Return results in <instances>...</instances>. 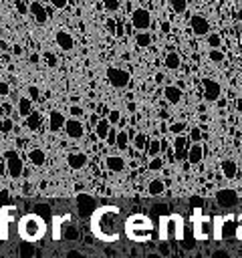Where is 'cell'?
I'll return each mask as SVG.
<instances>
[{
  "label": "cell",
  "instance_id": "obj_1",
  "mask_svg": "<svg viewBox=\"0 0 242 258\" xmlns=\"http://www.w3.org/2000/svg\"><path fill=\"white\" fill-rule=\"evenodd\" d=\"M123 220H121V210L117 206H103L95 208L91 214V230L97 238L105 242H115L121 236Z\"/></svg>",
  "mask_w": 242,
  "mask_h": 258
},
{
  "label": "cell",
  "instance_id": "obj_2",
  "mask_svg": "<svg viewBox=\"0 0 242 258\" xmlns=\"http://www.w3.org/2000/svg\"><path fill=\"white\" fill-rule=\"evenodd\" d=\"M18 230H20V236H22L24 240L34 242V240H38V238L44 234V222H42L38 216L28 214V216H24V218L20 220Z\"/></svg>",
  "mask_w": 242,
  "mask_h": 258
},
{
  "label": "cell",
  "instance_id": "obj_3",
  "mask_svg": "<svg viewBox=\"0 0 242 258\" xmlns=\"http://www.w3.org/2000/svg\"><path fill=\"white\" fill-rule=\"evenodd\" d=\"M107 81H109V85H111V87H115V89H123V87H127V85H129L131 77H129V73H127V71H123V69L109 67V69H107Z\"/></svg>",
  "mask_w": 242,
  "mask_h": 258
},
{
  "label": "cell",
  "instance_id": "obj_4",
  "mask_svg": "<svg viewBox=\"0 0 242 258\" xmlns=\"http://www.w3.org/2000/svg\"><path fill=\"white\" fill-rule=\"evenodd\" d=\"M6 169H8V175L14 177V179L22 175L24 161H22V157L16 151H6Z\"/></svg>",
  "mask_w": 242,
  "mask_h": 258
},
{
  "label": "cell",
  "instance_id": "obj_5",
  "mask_svg": "<svg viewBox=\"0 0 242 258\" xmlns=\"http://www.w3.org/2000/svg\"><path fill=\"white\" fill-rule=\"evenodd\" d=\"M131 24L137 30H149L151 26V12L145 8H135L131 12Z\"/></svg>",
  "mask_w": 242,
  "mask_h": 258
},
{
  "label": "cell",
  "instance_id": "obj_6",
  "mask_svg": "<svg viewBox=\"0 0 242 258\" xmlns=\"http://www.w3.org/2000/svg\"><path fill=\"white\" fill-rule=\"evenodd\" d=\"M202 85H204V99H206V101H210V103L218 101V97H220V93H222L220 83H218V81H214V79H204V81H202Z\"/></svg>",
  "mask_w": 242,
  "mask_h": 258
},
{
  "label": "cell",
  "instance_id": "obj_7",
  "mask_svg": "<svg viewBox=\"0 0 242 258\" xmlns=\"http://www.w3.org/2000/svg\"><path fill=\"white\" fill-rule=\"evenodd\" d=\"M77 206H79V214L81 216H91L95 212V208H97V202L89 194H79L77 196Z\"/></svg>",
  "mask_w": 242,
  "mask_h": 258
},
{
  "label": "cell",
  "instance_id": "obj_8",
  "mask_svg": "<svg viewBox=\"0 0 242 258\" xmlns=\"http://www.w3.org/2000/svg\"><path fill=\"white\" fill-rule=\"evenodd\" d=\"M190 26H192V32H194L196 36H204V34L210 32V22H208L206 16H202V14H194V16L190 18Z\"/></svg>",
  "mask_w": 242,
  "mask_h": 258
},
{
  "label": "cell",
  "instance_id": "obj_9",
  "mask_svg": "<svg viewBox=\"0 0 242 258\" xmlns=\"http://www.w3.org/2000/svg\"><path fill=\"white\" fill-rule=\"evenodd\" d=\"M63 127H65V133H67L71 139H81V137L85 135V127H83V123H81L77 117L67 119Z\"/></svg>",
  "mask_w": 242,
  "mask_h": 258
},
{
  "label": "cell",
  "instance_id": "obj_10",
  "mask_svg": "<svg viewBox=\"0 0 242 258\" xmlns=\"http://www.w3.org/2000/svg\"><path fill=\"white\" fill-rule=\"evenodd\" d=\"M216 202H218L222 208H232V206H236V202H238V194H236L234 189H230V187L218 189V191H216Z\"/></svg>",
  "mask_w": 242,
  "mask_h": 258
},
{
  "label": "cell",
  "instance_id": "obj_11",
  "mask_svg": "<svg viewBox=\"0 0 242 258\" xmlns=\"http://www.w3.org/2000/svg\"><path fill=\"white\" fill-rule=\"evenodd\" d=\"M54 40H56L58 48H63V50H73V46H75V38H73L71 32H67V30H56Z\"/></svg>",
  "mask_w": 242,
  "mask_h": 258
},
{
  "label": "cell",
  "instance_id": "obj_12",
  "mask_svg": "<svg viewBox=\"0 0 242 258\" xmlns=\"http://www.w3.org/2000/svg\"><path fill=\"white\" fill-rule=\"evenodd\" d=\"M151 230H153V228H143V226H139V228H125L127 236H129L131 240H135V242H143V240H149V236H151Z\"/></svg>",
  "mask_w": 242,
  "mask_h": 258
},
{
  "label": "cell",
  "instance_id": "obj_13",
  "mask_svg": "<svg viewBox=\"0 0 242 258\" xmlns=\"http://www.w3.org/2000/svg\"><path fill=\"white\" fill-rule=\"evenodd\" d=\"M188 137H184L182 133L179 135H175V139H173V153H175V157L177 159H184L186 155H188Z\"/></svg>",
  "mask_w": 242,
  "mask_h": 258
},
{
  "label": "cell",
  "instance_id": "obj_14",
  "mask_svg": "<svg viewBox=\"0 0 242 258\" xmlns=\"http://www.w3.org/2000/svg\"><path fill=\"white\" fill-rule=\"evenodd\" d=\"M202 157H204V147L200 145V141H194V145L188 147V155H186V159H188L192 165H196V163L202 161Z\"/></svg>",
  "mask_w": 242,
  "mask_h": 258
},
{
  "label": "cell",
  "instance_id": "obj_15",
  "mask_svg": "<svg viewBox=\"0 0 242 258\" xmlns=\"http://www.w3.org/2000/svg\"><path fill=\"white\" fill-rule=\"evenodd\" d=\"M139 226H143V228H153V226H151V220H149L147 216H143V214H133L131 218L125 220V228H139Z\"/></svg>",
  "mask_w": 242,
  "mask_h": 258
},
{
  "label": "cell",
  "instance_id": "obj_16",
  "mask_svg": "<svg viewBox=\"0 0 242 258\" xmlns=\"http://www.w3.org/2000/svg\"><path fill=\"white\" fill-rule=\"evenodd\" d=\"M87 161H89V157H87L85 153H79V151L67 155V163H69L71 169H83V167L87 165Z\"/></svg>",
  "mask_w": 242,
  "mask_h": 258
},
{
  "label": "cell",
  "instance_id": "obj_17",
  "mask_svg": "<svg viewBox=\"0 0 242 258\" xmlns=\"http://www.w3.org/2000/svg\"><path fill=\"white\" fill-rule=\"evenodd\" d=\"M28 10H30L32 18H34L38 24H44V22L48 20V14H46V10H44V6H42L40 2H32V4L28 6Z\"/></svg>",
  "mask_w": 242,
  "mask_h": 258
},
{
  "label": "cell",
  "instance_id": "obj_18",
  "mask_svg": "<svg viewBox=\"0 0 242 258\" xmlns=\"http://www.w3.org/2000/svg\"><path fill=\"white\" fill-rule=\"evenodd\" d=\"M163 97L167 99V103H171V105H177V103L182 101L184 93H182V89H179V87H175V85H167V87L163 89Z\"/></svg>",
  "mask_w": 242,
  "mask_h": 258
},
{
  "label": "cell",
  "instance_id": "obj_19",
  "mask_svg": "<svg viewBox=\"0 0 242 258\" xmlns=\"http://www.w3.org/2000/svg\"><path fill=\"white\" fill-rule=\"evenodd\" d=\"M105 167L109 169V171H123L125 169V159L121 157V155H107V159H105Z\"/></svg>",
  "mask_w": 242,
  "mask_h": 258
},
{
  "label": "cell",
  "instance_id": "obj_20",
  "mask_svg": "<svg viewBox=\"0 0 242 258\" xmlns=\"http://www.w3.org/2000/svg\"><path fill=\"white\" fill-rule=\"evenodd\" d=\"M220 169H222V175H224L226 179H234L236 173H238V167H236V161H234V159H222Z\"/></svg>",
  "mask_w": 242,
  "mask_h": 258
},
{
  "label": "cell",
  "instance_id": "obj_21",
  "mask_svg": "<svg viewBox=\"0 0 242 258\" xmlns=\"http://www.w3.org/2000/svg\"><path fill=\"white\" fill-rule=\"evenodd\" d=\"M24 125H26V129L36 131V129L42 125V115H40L38 111H30V113L24 117Z\"/></svg>",
  "mask_w": 242,
  "mask_h": 258
},
{
  "label": "cell",
  "instance_id": "obj_22",
  "mask_svg": "<svg viewBox=\"0 0 242 258\" xmlns=\"http://www.w3.org/2000/svg\"><path fill=\"white\" fill-rule=\"evenodd\" d=\"M63 125H65V115H63L60 111H50V113H48V129L54 133V131H58Z\"/></svg>",
  "mask_w": 242,
  "mask_h": 258
},
{
  "label": "cell",
  "instance_id": "obj_23",
  "mask_svg": "<svg viewBox=\"0 0 242 258\" xmlns=\"http://www.w3.org/2000/svg\"><path fill=\"white\" fill-rule=\"evenodd\" d=\"M163 64H165V69H169V71H177L179 64H182V58H179L177 52L169 50V52L165 54V58H163Z\"/></svg>",
  "mask_w": 242,
  "mask_h": 258
},
{
  "label": "cell",
  "instance_id": "obj_24",
  "mask_svg": "<svg viewBox=\"0 0 242 258\" xmlns=\"http://www.w3.org/2000/svg\"><path fill=\"white\" fill-rule=\"evenodd\" d=\"M28 159H30V163H32L34 167H40V165H44L46 155H44L42 149H30V151H28Z\"/></svg>",
  "mask_w": 242,
  "mask_h": 258
},
{
  "label": "cell",
  "instance_id": "obj_25",
  "mask_svg": "<svg viewBox=\"0 0 242 258\" xmlns=\"http://www.w3.org/2000/svg\"><path fill=\"white\" fill-rule=\"evenodd\" d=\"M165 191V183L161 179H151L149 185H147V194L149 196H161Z\"/></svg>",
  "mask_w": 242,
  "mask_h": 258
},
{
  "label": "cell",
  "instance_id": "obj_26",
  "mask_svg": "<svg viewBox=\"0 0 242 258\" xmlns=\"http://www.w3.org/2000/svg\"><path fill=\"white\" fill-rule=\"evenodd\" d=\"M135 44L141 46V48H147V46L151 44V32H147V30H139V32L135 34Z\"/></svg>",
  "mask_w": 242,
  "mask_h": 258
},
{
  "label": "cell",
  "instance_id": "obj_27",
  "mask_svg": "<svg viewBox=\"0 0 242 258\" xmlns=\"http://www.w3.org/2000/svg\"><path fill=\"white\" fill-rule=\"evenodd\" d=\"M30 111H32V99L30 97H22L18 101V115L20 117H26Z\"/></svg>",
  "mask_w": 242,
  "mask_h": 258
},
{
  "label": "cell",
  "instance_id": "obj_28",
  "mask_svg": "<svg viewBox=\"0 0 242 258\" xmlns=\"http://www.w3.org/2000/svg\"><path fill=\"white\" fill-rule=\"evenodd\" d=\"M109 127H111V123H109L107 119H99V121H97V125H95V135H97L99 139H105V137H107Z\"/></svg>",
  "mask_w": 242,
  "mask_h": 258
},
{
  "label": "cell",
  "instance_id": "obj_29",
  "mask_svg": "<svg viewBox=\"0 0 242 258\" xmlns=\"http://www.w3.org/2000/svg\"><path fill=\"white\" fill-rule=\"evenodd\" d=\"M133 145H135V149H139V151H147L149 137H147L145 133H137V135H135V139H133Z\"/></svg>",
  "mask_w": 242,
  "mask_h": 258
},
{
  "label": "cell",
  "instance_id": "obj_30",
  "mask_svg": "<svg viewBox=\"0 0 242 258\" xmlns=\"http://www.w3.org/2000/svg\"><path fill=\"white\" fill-rule=\"evenodd\" d=\"M161 151V141L159 139H149V145H147V155L153 157V155H159Z\"/></svg>",
  "mask_w": 242,
  "mask_h": 258
},
{
  "label": "cell",
  "instance_id": "obj_31",
  "mask_svg": "<svg viewBox=\"0 0 242 258\" xmlns=\"http://www.w3.org/2000/svg\"><path fill=\"white\" fill-rule=\"evenodd\" d=\"M167 2H169L171 10L177 12V14H184L186 8H188V0H167Z\"/></svg>",
  "mask_w": 242,
  "mask_h": 258
},
{
  "label": "cell",
  "instance_id": "obj_32",
  "mask_svg": "<svg viewBox=\"0 0 242 258\" xmlns=\"http://www.w3.org/2000/svg\"><path fill=\"white\" fill-rule=\"evenodd\" d=\"M127 141H129V135H127L125 131H117L115 147H119V149H125V147H127Z\"/></svg>",
  "mask_w": 242,
  "mask_h": 258
},
{
  "label": "cell",
  "instance_id": "obj_33",
  "mask_svg": "<svg viewBox=\"0 0 242 258\" xmlns=\"http://www.w3.org/2000/svg\"><path fill=\"white\" fill-rule=\"evenodd\" d=\"M210 224V220H202L200 222V226L194 230V234H196V238H206V230H210L212 226H208Z\"/></svg>",
  "mask_w": 242,
  "mask_h": 258
},
{
  "label": "cell",
  "instance_id": "obj_34",
  "mask_svg": "<svg viewBox=\"0 0 242 258\" xmlns=\"http://www.w3.org/2000/svg\"><path fill=\"white\" fill-rule=\"evenodd\" d=\"M107 121H109L111 125H117V123L121 121V113H119L117 109H111V111L107 113Z\"/></svg>",
  "mask_w": 242,
  "mask_h": 258
},
{
  "label": "cell",
  "instance_id": "obj_35",
  "mask_svg": "<svg viewBox=\"0 0 242 258\" xmlns=\"http://www.w3.org/2000/svg\"><path fill=\"white\" fill-rule=\"evenodd\" d=\"M169 131H171L173 135H179V133L186 131V123H184V121H175V123L169 125Z\"/></svg>",
  "mask_w": 242,
  "mask_h": 258
},
{
  "label": "cell",
  "instance_id": "obj_36",
  "mask_svg": "<svg viewBox=\"0 0 242 258\" xmlns=\"http://www.w3.org/2000/svg\"><path fill=\"white\" fill-rule=\"evenodd\" d=\"M147 167H149L151 171H157V169H161V167H163V159H161V157H157V155H153Z\"/></svg>",
  "mask_w": 242,
  "mask_h": 258
},
{
  "label": "cell",
  "instance_id": "obj_37",
  "mask_svg": "<svg viewBox=\"0 0 242 258\" xmlns=\"http://www.w3.org/2000/svg\"><path fill=\"white\" fill-rule=\"evenodd\" d=\"M220 42H222V38H220V34H216V32H212V34L208 36V46H210V48H218V46H220Z\"/></svg>",
  "mask_w": 242,
  "mask_h": 258
},
{
  "label": "cell",
  "instance_id": "obj_38",
  "mask_svg": "<svg viewBox=\"0 0 242 258\" xmlns=\"http://www.w3.org/2000/svg\"><path fill=\"white\" fill-rule=\"evenodd\" d=\"M210 60H214V62H222V60H224V52L218 50V48H210Z\"/></svg>",
  "mask_w": 242,
  "mask_h": 258
},
{
  "label": "cell",
  "instance_id": "obj_39",
  "mask_svg": "<svg viewBox=\"0 0 242 258\" xmlns=\"http://www.w3.org/2000/svg\"><path fill=\"white\" fill-rule=\"evenodd\" d=\"M105 139H107V143H109V145H115V139H117V129H115V125H111V127H109V131H107V137H105Z\"/></svg>",
  "mask_w": 242,
  "mask_h": 258
},
{
  "label": "cell",
  "instance_id": "obj_40",
  "mask_svg": "<svg viewBox=\"0 0 242 258\" xmlns=\"http://www.w3.org/2000/svg\"><path fill=\"white\" fill-rule=\"evenodd\" d=\"M103 6H105V10L115 12L119 8V0H103Z\"/></svg>",
  "mask_w": 242,
  "mask_h": 258
},
{
  "label": "cell",
  "instance_id": "obj_41",
  "mask_svg": "<svg viewBox=\"0 0 242 258\" xmlns=\"http://www.w3.org/2000/svg\"><path fill=\"white\" fill-rule=\"evenodd\" d=\"M10 129H12V119L0 121V131H2V133H10Z\"/></svg>",
  "mask_w": 242,
  "mask_h": 258
},
{
  "label": "cell",
  "instance_id": "obj_42",
  "mask_svg": "<svg viewBox=\"0 0 242 258\" xmlns=\"http://www.w3.org/2000/svg\"><path fill=\"white\" fill-rule=\"evenodd\" d=\"M28 95H30L32 101H38V99H40V91H38V87H32V85H30V87H28Z\"/></svg>",
  "mask_w": 242,
  "mask_h": 258
},
{
  "label": "cell",
  "instance_id": "obj_43",
  "mask_svg": "<svg viewBox=\"0 0 242 258\" xmlns=\"http://www.w3.org/2000/svg\"><path fill=\"white\" fill-rule=\"evenodd\" d=\"M190 139H192V143L202 139V131H200V127H194V129L190 131Z\"/></svg>",
  "mask_w": 242,
  "mask_h": 258
},
{
  "label": "cell",
  "instance_id": "obj_44",
  "mask_svg": "<svg viewBox=\"0 0 242 258\" xmlns=\"http://www.w3.org/2000/svg\"><path fill=\"white\" fill-rule=\"evenodd\" d=\"M44 60H46V64H48V67H56V56H54V54L46 52V54H44Z\"/></svg>",
  "mask_w": 242,
  "mask_h": 258
},
{
  "label": "cell",
  "instance_id": "obj_45",
  "mask_svg": "<svg viewBox=\"0 0 242 258\" xmlns=\"http://www.w3.org/2000/svg\"><path fill=\"white\" fill-rule=\"evenodd\" d=\"M8 93H10V87H8V83L0 81V97H6Z\"/></svg>",
  "mask_w": 242,
  "mask_h": 258
},
{
  "label": "cell",
  "instance_id": "obj_46",
  "mask_svg": "<svg viewBox=\"0 0 242 258\" xmlns=\"http://www.w3.org/2000/svg\"><path fill=\"white\" fill-rule=\"evenodd\" d=\"M54 8H67V4H69V0H48Z\"/></svg>",
  "mask_w": 242,
  "mask_h": 258
},
{
  "label": "cell",
  "instance_id": "obj_47",
  "mask_svg": "<svg viewBox=\"0 0 242 258\" xmlns=\"http://www.w3.org/2000/svg\"><path fill=\"white\" fill-rule=\"evenodd\" d=\"M236 238L242 240V216H238V226H236Z\"/></svg>",
  "mask_w": 242,
  "mask_h": 258
},
{
  "label": "cell",
  "instance_id": "obj_48",
  "mask_svg": "<svg viewBox=\"0 0 242 258\" xmlns=\"http://www.w3.org/2000/svg\"><path fill=\"white\" fill-rule=\"evenodd\" d=\"M71 115H73V117H79V115H83V109H81L79 105H73V107H71Z\"/></svg>",
  "mask_w": 242,
  "mask_h": 258
},
{
  "label": "cell",
  "instance_id": "obj_49",
  "mask_svg": "<svg viewBox=\"0 0 242 258\" xmlns=\"http://www.w3.org/2000/svg\"><path fill=\"white\" fill-rule=\"evenodd\" d=\"M65 236H67V238H77V230H75V228H69V230L65 232Z\"/></svg>",
  "mask_w": 242,
  "mask_h": 258
},
{
  "label": "cell",
  "instance_id": "obj_50",
  "mask_svg": "<svg viewBox=\"0 0 242 258\" xmlns=\"http://www.w3.org/2000/svg\"><path fill=\"white\" fill-rule=\"evenodd\" d=\"M107 28H109V30H111V32H113V30H115V28H117V24H115V22H113V20H111V18H109V20H107Z\"/></svg>",
  "mask_w": 242,
  "mask_h": 258
},
{
  "label": "cell",
  "instance_id": "obj_51",
  "mask_svg": "<svg viewBox=\"0 0 242 258\" xmlns=\"http://www.w3.org/2000/svg\"><path fill=\"white\" fill-rule=\"evenodd\" d=\"M89 121H91V125H93V127H95V125H97V121H99V117H97V113H93V115H91V119H89Z\"/></svg>",
  "mask_w": 242,
  "mask_h": 258
},
{
  "label": "cell",
  "instance_id": "obj_52",
  "mask_svg": "<svg viewBox=\"0 0 242 258\" xmlns=\"http://www.w3.org/2000/svg\"><path fill=\"white\" fill-rule=\"evenodd\" d=\"M16 8H18V10H20V12H26V6H24V4H22V2H16Z\"/></svg>",
  "mask_w": 242,
  "mask_h": 258
},
{
  "label": "cell",
  "instance_id": "obj_53",
  "mask_svg": "<svg viewBox=\"0 0 242 258\" xmlns=\"http://www.w3.org/2000/svg\"><path fill=\"white\" fill-rule=\"evenodd\" d=\"M236 109H238V113H242V97L236 101Z\"/></svg>",
  "mask_w": 242,
  "mask_h": 258
},
{
  "label": "cell",
  "instance_id": "obj_54",
  "mask_svg": "<svg viewBox=\"0 0 242 258\" xmlns=\"http://www.w3.org/2000/svg\"><path fill=\"white\" fill-rule=\"evenodd\" d=\"M161 30H163V32H167V30H169V24H167V22H163V24H161Z\"/></svg>",
  "mask_w": 242,
  "mask_h": 258
},
{
  "label": "cell",
  "instance_id": "obj_55",
  "mask_svg": "<svg viewBox=\"0 0 242 258\" xmlns=\"http://www.w3.org/2000/svg\"><path fill=\"white\" fill-rule=\"evenodd\" d=\"M163 81V75H155V83H161Z\"/></svg>",
  "mask_w": 242,
  "mask_h": 258
},
{
  "label": "cell",
  "instance_id": "obj_56",
  "mask_svg": "<svg viewBox=\"0 0 242 258\" xmlns=\"http://www.w3.org/2000/svg\"><path fill=\"white\" fill-rule=\"evenodd\" d=\"M206 2H208V0H206Z\"/></svg>",
  "mask_w": 242,
  "mask_h": 258
}]
</instances>
